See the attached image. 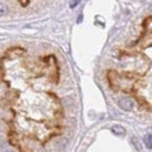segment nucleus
<instances>
[{"mask_svg": "<svg viewBox=\"0 0 152 152\" xmlns=\"http://www.w3.org/2000/svg\"><path fill=\"white\" fill-rule=\"evenodd\" d=\"M7 12H8V8H7V6H6L5 4L0 2V17H2V15H6V14H7Z\"/></svg>", "mask_w": 152, "mask_h": 152, "instance_id": "4", "label": "nucleus"}, {"mask_svg": "<svg viewBox=\"0 0 152 152\" xmlns=\"http://www.w3.org/2000/svg\"><path fill=\"white\" fill-rule=\"evenodd\" d=\"M144 143H145L146 148L152 149V136L151 134H148V136L144 137Z\"/></svg>", "mask_w": 152, "mask_h": 152, "instance_id": "3", "label": "nucleus"}, {"mask_svg": "<svg viewBox=\"0 0 152 152\" xmlns=\"http://www.w3.org/2000/svg\"><path fill=\"white\" fill-rule=\"evenodd\" d=\"M81 21H82V15H81V17L77 19V22H81Z\"/></svg>", "mask_w": 152, "mask_h": 152, "instance_id": "7", "label": "nucleus"}, {"mask_svg": "<svg viewBox=\"0 0 152 152\" xmlns=\"http://www.w3.org/2000/svg\"><path fill=\"white\" fill-rule=\"evenodd\" d=\"M118 105L121 107V109H123V110H125V111H129V110H131L133 107V103L131 99H129V98H121L119 101H118Z\"/></svg>", "mask_w": 152, "mask_h": 152, "instance_id": "1", "label": "nucleus"}, {"mask_svg": "<svg viewBox=\"0 0 152 152\" xmlns=\"http://www.w3.org/2000/svg\"><path fill=\"white\" fill-rule=\"evenodd\" d=\"M6 152H11V151H6Z\"/></svg>", "mask_w": 152, "mask_h": 152, "instance_id": "8", "label": "nucleus"}, {"mask_svg": "<svg viewBox=\"0 0 152 152\" xmlns=\"http://www.w3.org/2000/svg\"><path fill=\"white\" fill-rule=\"evenodd\" d=\"M69 5H70L72 8H74V7H76V5H78V1H72Z\"/></svg>", "mask_w": 152, "mask_h": 152, "instance_id": "5", "label": "nucleus"}, {"mask_svg": "<svg viewBox=\"0 0 152 152\" xmlns=\"http://www.w3.org/2000/svg\"><path fill=\"white\" fill-rule=\"evenodd\" d=\"M113 132L115 134H118V136H123V134H125V129L123 128V126H121V125H115L113 126Z\"/></svg>", "mask_w": 152, "mask_h": 152, "instance_id": "2", "label": "nucleus"}, {"mask_svg": "<svg viewBox=\"0 0 152 152\" xmlns=\"http://www.w3.org/2000/svg\"><path fill=\"white\" fill-rule=\"evenodd\" d=\"M20 4H21V5H28L29 1H20Z\"/></svg>", "mask_w": 152, "mask_h": 152, "instance_id": "6", "label": "nucleus"}]
</instances>
